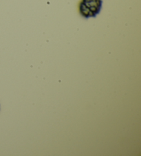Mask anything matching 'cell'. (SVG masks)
Wrapping results in <instances>:
<instances>
[{
  "mask_svg": "<svg viewBox=\"0 0 141 156\" xmlns=\"http://www.w3.org/2000/svg\"><path fill=\"white\" fill-rule=\"evenodd\" d=\"M103 0H81L78 5V12L83 18H95L101 12Z\"/></svg>",
  "mask_w": 141,
  "mask_h": 156,
  "instance_id": "6da1fadb",
  "label": "cell"
}]
</instances>
